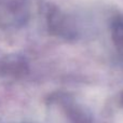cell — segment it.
Instances as JSON below:
<instances>
[{"mask_svg":"<svg viewBox=\"0 0 123 123\" xmlns=\"http://www.w3.org/2000/svg\"><path fill=\"white\" fill-rule=\"evenodd\" d=\"M30 15V0H0V29H21L27 25Z\"/></svg>","mask_w":123,"mask_h":123,"instance_id":"1","label":"cell"},{"mask_svg":"<svg viewBox=\"0 0 123 123\" xmlns=\"http://www.w3.org/2000/svg\"><path fill=\"white\" fill-rule=\"evenodd\" d=\"M51 106L55 107L66 123H93L90 111L68 94H56Z\"/></svg>","mask_w":123,"mask_h":123,"instance_id":"2","label":"cell"},{"mask_svg":"<svg viewBox=\"0 0 123 123\" xmlns=\"http://www.w3.org/2000/svg\"><path fill=\"white\" fill-rule=\"evenodd\" d=\"M47 24L50 32L67 40H72L78 35L77 23L71 15L55 6L48 9Z\"/></svg>","mask_w":123,"mask_h":123,"instance_id":"3","label":"cell"},{"mask_svg":"<svg viewBox=\"0 0 123 123\" xmlns=\"http://www.w3.org/2000/svg\"><path fill=\"white\" fill-rule=\"evenodd\" d=\"M110 35L115 48L123 54V14L112 18L110 23Z\"/></svg>","mask_w":123,"mask_h":123,"instance_id":"4","label":"cell"},{"mask_svg":"<svg viewBox=\"0 0 123 123\" xmlns=\"http://www.w3.org/2000/svg\"><path fill=\"white\" fill-rule=\"evenodd\" d=\"M121 102H122V105H123V93H122V95H121Z\"/></svg>","mask_w":123,"mask_h":123,"instance_id":"5","label":"cell"}]
</instances>
